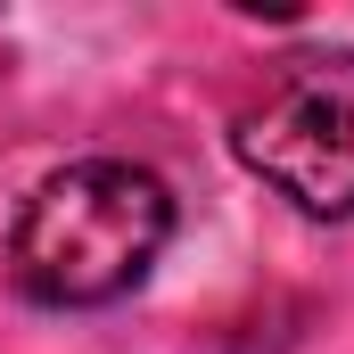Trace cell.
Listing matches in <instances>:
<instances>
[{"mask_svg": "<svg viewBox=\"0 0 354 354\" xmlns=\"http://www.w3.org/2000/svg\"><path fill=\"white\" fill-rule=\"evenodd\" d=\"M174 239V189L132 157H83L50 174L8 231V280L25 305L91 313L132 297Z\"/></svg>", "mask_w": 354, "mask_h": 354, "instance_id": "6da1fadb", "label": "cell"}, {"mask_svg": "<svg viewBox=\"0 0 354 354\" xmlns=\"http://www.w3.org/2000/svg\"><path fill=\"white\" fill-rule=\"evenodd\" d=\"M239 165L313 223L354 214V50L288 58L264 99L231 124Z\"/></svg>", "mask_w": 354, "mask_h": 354, "instance_id": "7a4b0ae2", "label": "cell"}]
</instances>
